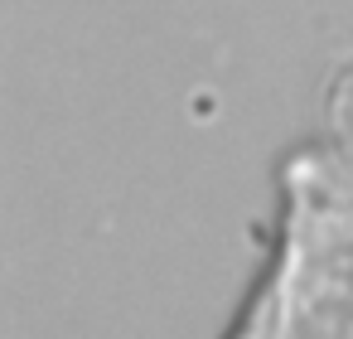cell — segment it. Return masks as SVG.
<instances>
[{
    "instance_id": "1",
    "label": "cell",
    "mask_w": 353,
    "mask_h": 339,
    "mask_svg": "<svg viewBox=\"0 0 353 339\" xmlns=\"http://www.w3.org/2000/svg\"><path fill=\"white\" fill-rule=\"evenodd\" d=\"M281 247L237 334H353V141H305L281 160Z\"/></svg>"
}]
</instances>
